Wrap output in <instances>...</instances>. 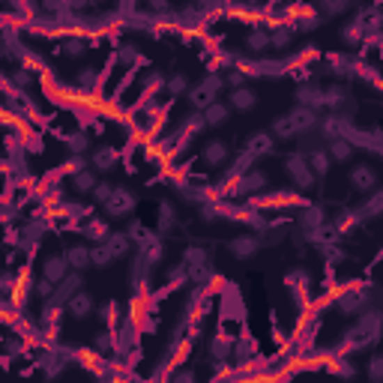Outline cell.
I'll list each match as a JSON object with an SVG mask.
<instances>
[{
	"mask_svg": "<svg viewBox=\"0 0 383 383\" xmlns=\"http://www.w3.org/2000/svg\"><path fill=\"white\" fill-rule=\"evenodd\" d=\"M221 90H225V78H221V72H207L204 78H201V84L186 90L189 105L195 111H204L210 102H216V99L221 96Z\"/></svg>",
	"mask_w": 383,
	"mask_h": 383,
	"instance_id": "6da1fadb",
	"label": "cell"
},
{
	"mask_svg": "<svg viewBox=\"0 0 383 383\" xmlns=\"http://www.w3.org/2000/svg\"><path fill=\"white\" fill-rule=\"evenodd\" d=\"M281 168H285V174H288V180L294 183V189L297 192H311L315 189V183H318V177H315V171L308 168V162H306V156L299 153H290V156H285V162H281Z\"/></svg>",
	"mask_w": 383,
	"mask_h": 383,
	"instance_id": "7a4b0ae2",
	"label": "cell"
},
{
	"mask_svg": "<svg viewBox=\"0 0 383 383\" xmlns=\"http://www.w3.org/2000/svg\"><path fill=\"white\" fill-rule=\"evenodd\" d=\"M135 207H138V195L132 189H126V186H114L111 198L102 204L108 219H129L135 213Z\"/></svg>",
	"mask_w": 383,
	"mask_h": 383,
	"instance_id": "3957f363",
	"label": "cell"
},
{
	"mask_svg": "<svg viewBox=\"0 0 383 383\" xmlns=\"http://www.w3.org/2000/svg\"><path fill=\"white\" fill-rule=\"evenodd\" d=\"M90 168H93L96 174H114L120 168V150L114 144L93 147V153H90Z\"/></svg>",
	"mask_w": 383,
	"mask_h": 383,
	"instance_id": "277c9868",
	"label": "cell"
},
{
	"mask_svg": "<svg viewBox=\"0 0 383 383\" xmlns=\"http://www.w3.org/2000/svg\"><path fill=\"white\" fill-rule=\"evenodd\" d=\"M63 311H66V315L72 318V320H87V318L96 311V297L90 294V290H84V288L75 290V294L69 297V302H66Z\"/></svg>",
	"mask_w": 383,
	"mask_h": 383,
	"instance_id": "5b68a950",
	"label": "cell"
},
{
	"mask_svg": "<svg viewBox=\"0 0 383 383\" xmlns=\"http://www.w3.org/2000/svg\"><path fill=\"white\" fill-rule=\"evenodd\" d=\"M327 221V213H324V207H318V204H302L299 207V216H297V228H299V234L302 237H311L315 230L320 228Z\"/></svg>",
	"mask_w": 383,
	"mask_h": 383,
	"instance_id": "8992f818",
	"label": "cell"
},
{
	"mask_svg": "<svg viewBox=\"0 0 383 383\" xmlns=\"http://www.w3.org/2000/svg\"><path fill=\"white\" fill-rule=\"evenodd\" d=\"M347 180H350V186H354L357 192H362V195H368V192H375V189H377V180H380V177H377L375 165L362 162V165H354V168H350Z\"/></svg>",
	"mask_w": 383,
	"mask_h": 383,
	"instance_id": "52a82bcc",
	"label": "cell"
},
{
	"mask_svg": "<svg viewBox=\"0 0 383 383\" xmlns=\"http://www.w3.org/2000/svg\"><path fill=\"white\" fill-rule=\"evenodd\" d=\"M201 159H204L207 168H221L225 162H230V147H228V141H221V138L207 141V144L201 147Z\"/></svg>",
	"mask_w": 383,
	"mask_h": 383,
	"instance_id": "ba28073f",
	"label": "cell"
},
{
	"mask_svg": "<svg viewBox=\"0 0 383 383\" xmlns=\"http://www.w3.org/2000/svg\"><path fill=\"white\" fill-rule=\"evenodd\" d=\"M260 249H264V246H260V237H258V234H240V237H234V240L228 243V251H230L234 258H240V260L255 258Z\"/></svg>",
	"mask_w": 383,
	"mask_h": 383,
	"instance_id": "9c48e42d",
	"label": "cell"
},
{
	"mask_svg": "<svg viewBox=\"0 0 383 383\" xmlns=\"http://www.w3.org/2000/svg\"><path fill=\"white\" fill-rule=\"evenodd\" d=\"M294 39H297V33L290 30L285 22H276L269 24V52H279V54H285V52H290V45H294Z\"/></svg>",
	"mask_w": 383,
	"mask_h": 383,
	"instance_id": "30bf717a",
	"label": "cell"
},
{
	"mask_svg": "<svg viewBox=\"0 0 383 383\" xmlns=\"http://www.w3.org/2000/svg\"><path fill=\"white\" fill-rule=\"evenodd\" d=\"M294 96H297V105H302V108L324 111V87L315 84V81H302Z\"/></svg>",
	"mask_w": 383,
	"mask_h": 383,
	"instance_id": "8fae6325",
	"label": "cell"
},
{
	"mask_svg": "<svg viewBox=\"0 0 383 383\" xmlns=\"http://www.w3.org/2000/svg\"><path fill=\"white\" fill-rule=\"evenodd\" d=\"M354 99H350V90L345 84H329L324 87V108H329L332 114H341V108H350Z\"/></svg>",
	"mask_w": 383,
	"mask_h": 383,
	"instance_id": "7c38bea8",
	"label": "cell"
},
{
	"mask_svg": "<svg viewBox=\"0 0 383 383\" xmlns=\"http://www.w3.org/2000/svg\"><path fill=\"white\" fill-rule=\"evenodd\" d=\"M228 105H230V111L249 114V111H255V108H258V93H255V90H251L249 84L234 87V90H230V96H228Z\"/></svg>",
	"mask_w": 383,
	"mask_h": 383,
	"instance_id": "4fadbf2b",
	"label": "cell"
},
{
	"mask_svg": "<svg viewBox=\"0 0 383 383\" xmlns=\"http://www.w3.org/2000/svg\"><path fill=\"white\" fill-rule=\"evenodd\" d=\"M180 225V216H177V204L174 201H159V225H156V234L159 237H168L174 234Z\"/></svg>",
	"mask_w": 383,
	"mask_h": 383,
	"instance_id": "5bb4252c",
	"label": "cell"
},
{
	"mask_svg": "<svg viewBox=\"0 0 383 383\" xmlns=\"http://www.w3.org/2000/svg\"><path fill=\"white\" fill-rule=\"evenodd\" d=\"M243 48L251 57H260L269 52V27H251L243 36Z\"/></svg>",
	"mask_w": 383,
	"mask_h": 383,
	"instance_id": "9a60e30c",
	"label": "cell"
},
{
	"mask_svg": "<svg viewBox=\"0 0 383 383\" xmlns=\"http://www.w3.org/2000/svg\"><path fill=\"white\" fill-rule=\"evenodd\" d=\"M243 150H246V153H251L255 159H264V156H269V153L276 150V138L269 135V132H251V135L246 138Z\"/></svg>",
	"mask_w": 383,
	"mask_h": 383,
	"instance_id": "2e32d148",
	"label": "cell"
},
{
	"mask_svg": "<svg viewBox=\"0 0 383 383\" xmlns=\"http://www.w3.org/2000/svg\"><path fill=\"white\" fill-rule=\"evenodd\" d=\"M234 338H237V336H228L225 329L216 332V336L210 338V359H213L216 366H225V362L230 359V347H234Z\"/></svg>",
	"mask_w": 383,
	"mask_h": 383,
	"instance_id": "e0dca14e",
	"label": "cell"
},
{
	"mask_svg": "<svg viewBox=\"0 0 383 383\" xmlns=\"http://www.w3.org/2000/svg\"><path fill=\"white\" fill-rule=\"evenodd\" d=\"M78 230H81V237L90 240V246H93V243H105L108 234H111V225L105 219H99V216H90V219L81 221V228H78Z\"/></svg>",
	"mask_w": 383,
	"mask_h": 383,
	"instance_id": "ac0fdd59",
	"label": "cell"
},
{
	"mask_svg": "<svg viewBox=\"0 0 383 383\" xmlns=\"http://www.w3.org/2000/svg\"><path fill=\"white\" fill-rule=\"evenodd\" d=\"M354 213V219H357V225L359 221H366V219H377L380 213H383V192H368V201L366 204H359L357 210H350Z\"/></svg>",
	"mask_w": 383,
	"mask_h": 383,
	"instance_id": "d6986e66",
	"label": "cell"
},
{
	"mask_svg": "<svg viewBox=\"0 0 383 383\" xmlns=\"http://www.w3.org/2000/svg\"><path fill=\"white\" fill-rule=\"evenodd\" d=\"M230 105L228 102H221V99H216V102H210L207 108H204V120H207V129L213 126V129H219V126H228L230 123Z\"/></svg>",
	"mask_w": 383,
	"mask_h": 383,
	"instance_id": "ffe728a7",
	"label": "cell"
},
{
	"mask_svg": "<svg viewBox=\"0 0 383 383\" xmlns=\"http://www.w3.org/2000/svg\"><path fill=\"white\" fill-rule=\"evenodd\" d=\"M69 269H72V267H69L66 255H45V258H42V276H45L48 281H54V285L69 273Z\"/></svg>",
	"mask_w": 383,
	"mask_h": 383,
	"instance_id": "44dd1931",
	"label": "cell"
},
{
	"mask_svg": "<svg viewBox=\"0 0 383 383\" xmlns=\"http://www.w3.org/2000/svg\"><path fill=\"white\" fill-rule=\"evenodd\" d=\"M102 78H105V72H99L96 66H84L72 75V81L78 90H84V93H96V87L102 84Z\"/></svg>",
	"mask_w": 383,
	"mask_h": 383,
	"instance_id": "7402d4cb",
	"label": "cell"
},
{
	"mask_svg": "<svg viewBox=\"0 0 383 383\" xmlns=\"http://www.w3.org/2000/svg\"><path fill=\"white\" fill-rule=\"evenodd\" d=\"M302 156H306L308 168L315 171V177H327V174H329V168H332V159H329V153H327L324 147H308Z\"/></svg>",
	"mask_w": 383,
	"mask_h": 383,
	"instance_id": "603a6c76",
	"label": "cell"
},
{
	"mask_svg": "<svg viewBox=\"0 0 383 383\" xmlns=\"http://www.w3.org/2000/svg\"><path fill=\"white\" fill-rule=\"evenodd\" d=\"M230 359L237 362V366H251L258 357H255V341L249 336H240L234 338V347H230Z\"/></svg>",
	"mask_w": 383,
	"mask_h": 383,
	"instance_id": "cb8c5ba5",
	"label": "cell"
},
{
	"mask_svg": "<svg viewBox=\"0 0 383 383\" xmlns=\"http://www.w3.org/2000/svg\"><path fill=\"white\" fill-rule=\"evenodd\" d=\"M66 150L72 156H87L93 150V138H90L87 129H75V132L66 135Z\"/></svg>",
	"mask_w": 383,
	"mask_h": 383,
	"instance_id": "d4e9b609",
	"label": "cell"
},
{
	"mask_svg": "<svg viewBox=\"0 0 383 383\" xmlns=\"http://www.w3.org/2000/svg\"><path fill=\"white\" fill-rule=\"evenodd\" d=\"M126 234H129V240H132L135 249H144V246H150V243H153V240L159 237V234H153V230H150L141 219H132V221H129Z\"/></svg>",
	"mask_w": 383,
	"mask_h": 383,
	"instance_id": "484cf974",
	"label": "cell"
},
{
	"mask_svg": "<svg viewBox=\"0 0 383 383\" xmlns=\"http://www.w3.org/2000/svg\"><path fill=\"white\" fill-rule=\"evenodd\" d=\"M96 183H99V177L93 168H81L78 174H69V186H72V192H78V195H90Z\"/></svg>",
	"mask_w": 383,
	"mask_h": 383,
	"instance_id": "4316f807",
	"label": "cell"
},
{
	"mask_svg": "<svg viewBox=\"0 0 383 383\" xmlns=\"http://www.w3.org/2000/svg\"><path fill=\"white\" fill-rule=\"evenodd\" d=\"M66 260H69V267L78 269V273H84V269L90 267V246L84 243H72V246H66Z\"/></svg>",
	"mask_w": 383,
	"mask_h": 383,
	"instance_id": "83f0119b",
	"label": "cell"
},
{
	"mask_svg": "<svg viewBox=\"0 0 383 383\" xmlns=\"http://www.w3.org/2000/svg\"><path fill=\"white\" fill-rule=\"evenodd\" d=\"M198 216L204 225H216V221L225 219V204H221V198L216 201H201L198 204Z\"/></svg>",
	"mask_w": 383,
	"mask_h": 383,
	"instance_id": "f1b7e54d",
	"label": "cell"
},
{
	"mask_svg": "<svg viewBox=\"0 0 383 383\" xmlns=\"http://www.w3.org/2000/svg\"><path fill=\"white\" fill-rule=\"evenodd\" d=\"M90 54V42L84 39V33L78 30L75 36H69L66 42H63V57H69V60H81V57H87Z\"/></svg>",
	"mask_w": 383,
	"mask_h": 383,
	"instance_id": "f546056e",
	"label": "cell"
},
{
	"mask_svg": "<svg viewBox=\"0 0 383 383\" xmlns=\"http://www.w3.org/2000/svg\"><path fill=\"white\" fill-rule=\"evenodd\" d=\"M354 144H350L347 138H329L327 141V153L329 159H336V162H350V156H354Z\"/></svg>",
	"mask_w": 383,
	"mask_h": 383,
	"instance_id": "4dcf8cb0",
	"label": "cell"
},
{
	"mask_svg": "<svg viewBox=\"0 0 383 383\" xmlns=\"http://www.w3.org/2000/svg\"><path fill=\"white\" fill-rule=\"evenodd\" d=\"M30 345H36V336H6L3 354H6L9 359H13V357H24Z\"/></svg>",
	"mask_w": 383,
	"mask_h": 383,
	"instance_id": "1f68e13d",
	"label": "cell"
},
{
	"mask_svg": "<svg viewBox=\"0 0 383 383\" xmlns=\"http://www.w3.org/2000/svg\"><path fill=\"white\" fill-rule=\"evenodd\" d=\"M105 246L111 249V255H114L117 260H120V258H126L129 251L135 249V246H132V240H129V234H126V230H123V234H117V230H111V234H108V240H105Z\"/></svg>",
	"mask_w": 383,
	"mask_h": 383,
	"instance_id": "d6a6232c",
	"label": "cell"
},
{
	"mask_svg": "<svg viewBox=\"0 0 383 383\" xmlns=\"http://www.w3.org/2000/svg\"><path fill=\"white\" fill-rule=\"evenodd\" d=\"M96 315H99V320L105 324V329H117L120 324H123V315H120V302H117V299H108L105 306L96 311Z\"/></svg>",
	"mask_w": 383,
	"mask_h": 383,
	"instance_id": "836d02e7",
	"label": "cell"
},
{
	"mask_svg": "<svg viewBox=\"0 0 383 383\" xmlns=\"http://www.w3.org/2000/svg\"><path fill=\"white\" fill-rule=\"evenodd\" d=\"M114 255H111V249L105 243H93L90 246V267H96V269H108L111 264H114Z\"/></svg>",
	"mask_w": 383,
	"mask_h": 383,
	"instance_id": "e575fe53",
	"label": "cell"
},
{
	"mask_svg": "<svg viewBox=\"0 0 383 383\" xmlns=\"http://www.w3.org/2000/svg\"><path fill=\"white\" fill-rule=\"evenodd\" d=\"M210 264V251L204 246H186L183 249V267L186 269H195V267H204Z\"/></svg>",
	"mask_w": 383,
	"mask_h": 383,
	"instance_id": "d590c367",
	"label": "cell"
},
{
	"mask_svg": "<svg viewBox=\"0 0 383 383\" xmlns=\"http://www.w3.org/2000/svg\"><path fill=\"white\" fill-rule=\"evenodd\" d=\"M117 63L120 66H126V69H135V66H141L144 60H141V52L135 45H129V42H123L117 48Z\"/></svg>",
	"mask_w": 383,
	"mask_h": 383,
	"instance_id": "8d00e7d4",
	"label": "cell"
},
{
	"mask_svg": "<svg viewBox=\"0 0 383 383\" xmlns=\"http://www.w3.org/2000/svg\"><path fill=\"white\" fill-rule=\"evenodd\" d=\"M350 6H354V0H318V9L327 18H336V15L350 13Z\"/></svg>",
	"mask_w": 383,
	"mask_h": 383,
	"instance_id": "74e56055",
	"label": "cell"
},
{
	"mask_svg": "<svg viewBox=\"0 0 383 383\" xmlns=\"http://www.w3.org/2000/svg\"><path fill=\"white\" fill-rule=\"evenodd\" d=\"M192 87L186 72H174L171 78H165V93L168 96H186V90Z\"/></svg>",
	"mask_w": 383,
	"mask_h": 383,
	"instance_id": "f35d334b",
	"label": "cell"
},
{
	"mask_svg": "<svg viewBox=\"0 0 383 383\" xmlns=\"http://www.w3.org/2000/svg\"><path fill=\"white\" fill-rule=\"evenodd\" d=\"M362 39H366V30H362V24L357 22V18H354L350 24L341 27V42H345V45L359 48V45H362Z\"/></svg>",
	"mask_w": 383,
	"mask_h": 383,
	"instance_id": "ab89813d",
	"label": "cell"
},
{
	"mask_svg": "<svg viewBox=\"0 0 383 383\" xmlns=\"http://www.w3.org/2000/svg\"><path fill=\"white\" fill-rule=\"evenodd\" d=\"M207 129V120H204V111H192V114L186 117V123H183V129L180 132L183 135H189V138H195V135H201Z\"/></svg>",
	"mask_w": 383,
	"mask_h": 383,
	"instance_id": "60d3db41",
	"label": "cell"
},
{
	"mask_svg": "<svg viewBox=\"0 0 383 383\" xmlns=\"http://www.w3.org/2000/svg\"><path fill=\"white\" fill-rule=\"evenodd\" d=\"M93 350H99V354H102V357L114 354V329H105V332H99V336L93 338Z\"/></svg>",
	"mask_w": 383,
	"mask_h": 383,
	"instance_id": "b9f144b4",
	"label": "cell"
},
{
	"mask_svg": "<svg viewBox=\"0 0 383 383\" xmlns=\"http://www.w3.org/2000/svg\"><path fill=\"white\" fill-rule=\"evenodd\" d=\"M221 3L225 0H192V9L198 15H221Z\"/></svg>",
	"mask_w": 383,
	"mask_h": 383,
	"instance_id": "7bdbcfd3",
	"label": "cell"
},
{
	"mask_svg": "<svg viewBox=\"0 0 383 383\" xmlns=\"http://www.w3.org/2000/svg\"><path fill=\"white\" fill-rule=\"evenodd\" d=\"M111 192H114V183H108V180H99V183L93 186V192H90V201H93L96 207H102L105 201L111 198Z\"/></svg>",
	"mask_w": 383,
	"mask_h": 383,
	"instance_id": "ee69618b",
	"label": "cell"
},
{
	"mask_svg": "<svg viewBox=\"0 0 383 383\" xmlns=\"http://www.w3.org/2000/svg\"><path fill=\"white\" fill-rule=\"evenodd\" d=\"M15 281H18V273H15V269H9V267L0 269V299H6L9 294H13Z\"/></svg>",
	"mask_w": 383,
	"mask_h": 383,
	"instance_id": "f6af8a7d",
	"label": "cell"
},
{
	"mask_svg": "<svg viewBox=\"0 0 383 383\" xmlns=\"http://www.w3.org/2000/svg\"><path fill=\"white\" fill-rule=\"evenodd\" d=\"M81 168H90V159H87V156H72V153H69V159H66L63 165H60V171H63L66 177H69V174H78Z\"/></svg>",
	"mask_w": 383,
	"mask_h": 383,
	"instance_id": "bcb514c9",
	"label": "cell"
},
{
	"mask_svg": "<svg viewBox=\"0 0 383 383\" xmlns=\"http://www.w3.org/2000/svg\"><path fill=\"white\" fill-rule=\"evenodd\" d=\"M147 9H150V15H162V18H168V15L177 13L171 0H147Z\"/></svg>",
	"mask_w": 383,
	"mask_h": 383,
	"instance_id": "7dc6e473",
	"label": "cell"
},
{
	"mask_svg": "<svg viewBox=\"0 0 383 383\" xmlns=\"http://www.w3.org/2000/svg\"><path fill=\"white\" fill-rule=\"evenodd\" d=\"M93 9V0H63V13L72 15H87Z\"/></svg>",
	"mask_w": 383,
	"mask_h": 383,
	"instance_id": "c3c4849f",
	"label": "cell"
},
{
	"mask_svg": "<svg viewBox=\"0 0 383 383\" xmlns=\"http://www.w3.org/2000/svg\"><path fill=\"white\" fill-rule=\"evenodd\" d=\"M52 290H54V281H48L45 276H39L33 281V297L36 299H48V297H52Z\"/></svg>",
	"mask_w": 383,
	"mask_h": 383,
	"instance_id": "681fc988",
	"label": "cell"
},
{
	"mask_svg": "<svg viewBox=\"0 0 383 383\" xmlns=\"http://www.w3.org/2000/svg\"><path fill=\"white\" fill-rule=\"evenodd\" d=\"M221 78H225V87H230V90H234V87H243V84L249 81L246 72H243V69H237V66H230V72L221 75Z\"/></svg>",
	"mask_w": 383,
	"mask_h": 383,
	"instance_id": "f907efd6",
	"label": "cell"
},
{
	"mask_svg": "<svg viewBox=\"0 0 383 383\" xmlns=\"http://www.w3.org/2000/svg\"><path fill=\"white\" fill-rule=\"evenodd\" d=\"M368 377L375 380V383L383 380V357L380 354H371L368 357Z\"/></svg>",
	"mask_w": 383,
	"mask_h": 383,
	"instance_id": "816d5d0a",
	"label": "cell"
},
{
	"mask_svg": "<svg viewBox=\"0 0 383 383\" xmlns=\"http://www.w3.org/2000/svg\"><path fill=\"white\" fill-rule=\"evenodd\" d=\"M195 368H174V371H168V380H174V383H195Z\"/></svg>",
	"mask_w": 383,
	"mask_h": 383,
	"instance_id": "f5cc1de1",
	"label": "cell"
},
{
	"mask_svg": "<svg viewBox=\"0 0 383 383\" xmlns=\"http://www.w3.org/2000/svg\"><path fill=\"white\" fill-rule=\"evenodd\" d=\"M42 9L45 13H60V9H63V0H42Z\"/></svg>",
	"mask_w": 383,
	"mask_h": 383,
	"instance_id": "db71d44e",
	"label": "cell"
},
{
	"mask_svg": "<svg viewBox=\"0 0 383 383\" xmlns=\"http://www.w3.org/2000/svg\"><path fill=\"white\" fill-rule=\"evenodd\" d=\"M99 3H105V0H93V6H99Z\"/></svg>",
	"mask_w": 383,
	"mask_h": 383,
	"instance_id": "11a10c76",
	"label": "cell"
},
{
	"mask_svg": "<svg viewBox=\"0 0 383 383\" xmlns=\"http://www.w3.org/2000/svg\"><path fill=\"white\" fill-rule=\"evenodd\" d=\"M375 3H377V0H375Z\"/></svg>",
	"mask_w": 383,
	"mask_h": 383,
	"instance_id": "9f6ffc18",
	"label": "cell"
}]
</instances>
